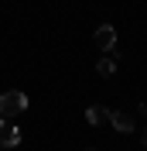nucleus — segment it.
<instances>
[{"mask_svg": "<svg viewBox=\"0 0 147 151\" xmlns=\"http://www.w3.org/2000/svg\"><path fill=\"white\" fill-rule=\"evenodd\" d=\"M28 110V96L21 93V89H7V93L0 96V117L10 120V117H17V113Z\"/></svg>", "mask_w": 147, "mask_h": 151, "instance_id": "obj_1", "label": "nucleus"}, {"mask_svg": "<svg viewBox=\"0 0 147 151\" xmlns=\"http://www.w3.org/2000/svg\"><path fill=\"white\" fill-rule=\"evenodd\" d=\"M17 144H21V127L0 117V148H17Z\"/></svg>", "mask_w": 147, "mask_h": 151, "instance_id": "obj_2", "label": "nucleus"}, {"mask_svg": "<svg viewBox=\"0 0 147 151\" xmlns=\"http://www.w3.org/2000/svg\"><path fill=\"white\" fill-rule=\"evenodd\" d=\"M92 41H96V48L110 52V48L116 45V28H113V24H99V28H96V38H92Z\"/></svg>", "mask_w": 147, "mask_h": 151, "instance_id": "obj_3", "label": "nucleus"}, {"mask_svg": "<svg viewBox=\"0 0 147 151\" xmlns=\"http://www.w3.org/2000/svg\"><path fill=\"white\" fill-rule=\"evenodd\" d=\"M106 117L113 120V127H116V131H123V134L133 131V117H130V113H123V110H110Z\"/></svg>", "mask_w": 147, "mask_h": 151, "instance_id": "obj_4", "label": "nucleus"}, {"mask_svg": "<svg viewBox=\"0 0 147 151\" xmlns=\"http://www.w3.org/2000/svg\"><path fill=\"white\" fill-rule=\"evenodd\" d=\"M96 72H99V76H113V72H116V58H113V55H103L99 62H96Z\"/></svg>", "mask_w": 147, "mask_h": 151, "instance_id": "obj_5", "label": "nucleus"}, {"mask_svg": "<svg viewBox=\"0 0 147 151\" xmlns=\"http://www.w3.org/2000/svg\"><path fill=\"white\" fill-rule=\"evenodd\" d=\"M106 113H110V110H106V106H89V110H86V120H89L92 127H96V124H99L103 117H106Z\"/></svg>", "mask_w": 147, "mask_h": 151, "instance_id": "obj_6", "label": "nucleus"}, {"mask_svg": "<svg viewBox=\"0 0 147 151\" xmlns=\"http://www.w3.org/2000/svg\"><path fill=\"white\" fill-rule=\"evenodd\" d=\"M144 144H147V127H144Z\"/></svg>", "mask_w": 147, "mask_h": 151, "instance_id": "obj_7", "label": "nucleus"}]
</instances>
